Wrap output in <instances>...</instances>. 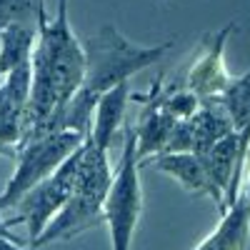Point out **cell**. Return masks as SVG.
<instances>
[{
    "label": "cell",
    "instance_id": "obj_1",
    "mask_svg": "<svg viewBox=\"0 0 250 250\" xmlns=\"http://www.w3.org/2000/svg\"><path fill=\"white\" fill-rule=\"evenodd\" d=\"M170 45L173 40H163L158 45H135L115 25H103L98 35H90L83 43V48H85V80H83V88L50 118H45L33 130H28L20 138V145L50 133H65V130L90 138L93 115L100 98L118 85H125L128 78H133L135 73L158 62L170 50Z\"/></svg>",
    "mask_w": 250,
    "mask_h": 250
},
{
    "label": "cell",
    "instance_id": "obj_2",
    "mask_svg": "<svg viewBox=\"0 0 250 250\" xmlns=\"http://www.w3.org/2000/svg\"><path fill=\"white\" fill-rule=\"evenodd\" d=\"M30 68L33 88L20 138L65 105L85 80V48L70 28L68 0H58L55 15H48L45 5L40 8Z\"/></svg>",
    "mask_w": 250,
    "mask_h": 250
},
{
    "label": "cell",
    "instance_id": "obj_3",
    "mask_svg": "<svg viewBox=\"0 0 250 250\" xmlns=\"http://www.w3.org/2000/svg\"><path fill=\"white\" fill-rule=\"evenodd\" d=\"M110 185H113V168L108 153L95 148L88 138L83 145L75 193L70 195L65 208L50 220L45 233L35 240L33 250L55 240H73L105 223V200L110 193Z\"/></svg>",
    "mask_w": 250,
    "mask_h": 250
},
{
    "label": "cell",
    "instance_id": "obj_4",
    "mask_svg": "<svg viewBox=\"0 0 250 250\" xmlns=\"http://www.w3.org/2000/svg\"><path fill=\"white\" fill-rule=\"evenodd\" d=\"M88 138L80 133H50L43 138L28 140L23 145H18V168L13 173V178L3 185V193H0V213H8L18 205V200L23 198L28 190L38 183L48 180L62 163H65L83 143Z\"/></svg>",
    "mask_w": 250,
    "mask_h": 250
},
{
    "label": "cell",
    "instance_id": "obj_5",
    "mask_svg": "<svg viewBox=\"0 0 250 250\" xmlns=\"http://www.w3.org/2000/svg\"><path fill=\"white\" fill-rule=\"evenodd\" d=\"M140 215H143L140 163L135 155V130L128 123L125 125L123 155L113 173V185L105 200V225L110 230L113 250H130Z\"/></svg>",
    "mask_w": 250,
    "mask_h": 250
},
{
    "label": "cell",
    "instance_id": "obj_6",
    "mask_svg": "<svg viewBox=\"0 0 250 250\" xmlns=\"http://www.w3.org/2000/svg\"><path fill=\"white\" fill-rule=\"evenodd\" d=\"M85 145V143H83ZM83 145L60 165V168L43 183H38L33 190H28L13 208V215L5 220V225L13 230V225H25L28 228V248L35 245V240L45 233L50 220L65 208L70 195L75 193L78 170H80V158H83Z\"/></svg>",
    "mask_w": 250,
    "mask_h": 250
},
{
    "label": "cell",
    "instance_id": "obj_7",
    "mask_svg": "<svg viewBox=\"0 0 250 250\" xmlns=\"http://www.w3.org/2000/svg\"><path fill=\"white\" fill-rule=\"evenodd\" d=\"M235 28H238L235 20H230L218 33H208L203 38V43H200L193 62L188 65L178 88L193 93L198 100H213L225 93V88L233 83V75L225 68V43Z\"/></svg>",
    "mask_w": 250,
    "mask_h": 250
},
{
    "label": "cell",
    "instance_id": "obj_8",
    "mask_svg": "<svg viewBox=\"0 0 250 250\" xmlns=\"http://www.w3.org/2000/svg\"><path fill=\"white\" fill-rule=\"evenodd\" d=\"M30 88H33L30 62L3 75V80H0V143L10 153H18L25 110L30 103Z\"/></svg>",
    "mask_w": 250,
    "mask_h": 250
},
{
    "label": "cell",
    "instance_id": "obj_9",
    "mask_svg": "<svg viewBox=\"0 0 250 250\" xmlns=\"http://www.w3.org/2000/svg\"><path fill=\"white\" fill-rule=\"evenodd\" d=\"M143 165H153L155 170L175 178L178 185L190 195H208L215 200V190L210 185V178L205 173L203 158L195 153H165V155H155L150 160H145Z\"/></svg>",
    "mask_w": 250,
    "mask_h": 250
},
{
    "label": "cell",
    "instance_id": "obj_10",
    "mask_svg": "<svg viewBox=\"0 0 250 250\" xmlns=\"http://www.w3.org/2000/svg\"><path fill=\"white\" fill-rule=\"evenodd\" d=\"M250 240V200L240 198L223 213L218 228L193 250H245Z\"/></svg>",
    "mask_w": 250,
    "mask_h": 250
},
{
    "label": "cell",
    "instance_id": "obj_11",
    "mask_svg": "<svg viewBox=\"0 0 250 250\" xmlns=\"http://www.w3.org/2000/svg\"><path fill=\"white\" fill-rule=\"evenodd\" d=\"M130 103V88L128 83L118 85L113 90H108L100 98L95 115H93V133H90V143L100 150H110V145L120 130V125L125 123V108Z\"/></svg>",
    "mask_w": 250,
    "mask_h": 250
},
{
    "label": "cell",
    "instance_id": "obj_12",
    "mask_svg": "<svg viewBox=\"0 0 250 250\" xmlns=\"http://www.w3.org/2000/svg\"><path fill=\"white\" fill-rule=\"evenodd\" d=\"M188 123L193 128V153L195 155H205L215 143H220L223 138L235 133L233 120L225 113L218 98L200 100V108L195 110L193 118H188Z\"/></svg>",
    "mask_w": 250,
    "mask_h": 250
},
{
    "label": "cell",
    "instance_id": "obj_13",
    "mask_svg": "<svg viewBox=\"0 0 250 250\" xmlns=\"http://www.w3.org/2000/svg\"><path fill=\"white\" fill-rule=\"evenodd\" d=\"M35 40H38V28L8 25L0 33V73L8 75L20 65H28L33 60Z\"/></svg>",
    "mask_w": 250,
    "mask_h": 250
},
{
    "label": "cell",
    "instance_id": "obj_14",
    "mask_svg": "<svg viewBox=\"0 0 250 250\" xmlns=\"http://www.w3.org/2000/svg\"><path fill=\"white\" fill-rule=\"evenodd\" d=\"M218 100L230 115L235 133L250 128V70L240 78H233V83L225 88L223 95H218Z\"/></svg>",
    "mask_w": 250,
    "mask_h": 250
},
{
    "label": "cell",
    "instance_id": "obj_15",
    "mask_svg": "<svg viewBox=\"0 0 250 250\" xmlns=\"http://www.w3.org/2000/svg\"><path fill=\"white\" fill-rule=\"evenodd\" d=\"M45 0H0V33L8 25L38 28V13Z\"/></svg>",
    "mask_w": 250,
    "mask_h": 250
},
{
    "label": "cell",
    "instance_id": "obj_16",
    "mask_svg": "<svg viewBox=\"0 0 250 250\" xmlns=\"http://www.w3.org/2000/svg\"><path fill=\"white\" fill-rule=\"evenodd\" d=\"M0 250H33V248H25L15 240H8V238H0Z\"/></svg>",
    "mask_w": 250,
    "mask_h": 250
},
{
    "label": "cell",
    "instance_id": "obj_17",
    "mask_svg": "<svg viewBox=\"0 0 250 250\" xmlns=\"http://www.w3.org/2000/svg\"><path fill=\"white\" fill-rule=\"evenodd\" d=\"M0 193H3V185H0ZM0 238H8V240H15L18 243V235L10 230V228L5 225V220L3 218H0Z\"/></svg>",
    "mask_w": 250,
    "mask_h": 250
},
{
    "label": "cell",
    "instance_id": "obj_18",
    "mask_svg": "<svg viewBox=\"0 0 250 250\" xmlns=\"http://www.w3.org/2000/svg\"><path fill=\"white\" fill-rule=\"evenodd\" d=\"M243 193H245V195L250 198V178H248V183H245V190H243Z\"/></svg>",
    "mask_w": 250,
    "mask_h": 250
},
{
    "label": "cell",
    "instance_id": "obj_19",
    "mask_svg": "<svg viewBox=\"0 0 250 250\" xmlns=\"http://www.w3.org/2000/svg\"><path fill=\"white\" fill-rule=\"evenodd\" d=\"M0 80H3V73H0Z\"/></svg>",
    "mask_w": 250,
    "mask_h": 250
},
{
    "label": "cell",
    "instance_id": "obj_20",
    "mask_svg": "<svg viewBox=\"0 0 250 250\" xmlns=\"http://www.w3.org/2000/svg\"><path fill=\"white\" fill-rule=\"evenodd\" d=\"M243 195H245V193H243ZM245 198H248V195H245ZM248 200H250V198H248Z\"/></svg>",
    "mask_w": 250,
    "mask_h": 250
}]
</instances>
